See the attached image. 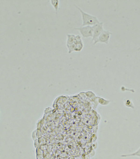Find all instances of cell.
Returning <instances> with one entry per match:
<instances>
[{"mask_svg":"<svg viewBox=\"0 0 140 159\" xmlns=\"http://www.w3.org/2000/svg\"><path fill=\"white\" fill-rule=\"evenodd\" d=\"M83 41L82 39V38L79 35H77L75 37L74 40V44L76 45L78 44H80V43H83Z\"/></svg>","mask_w":140,"mask_h":159,"instance_id":"9c48e42d","label":"cell"},{"mask_svg":"<svg viewBox=\"0 0 140 159\" xmlns=\"http://www.w3.org/2000/svg\"><path fill=\"white\" fill-rule=\"evenodd\" d=\"M98 102L102 106H107L110 103V101L106 100L102 97H99L97 98Z\"/></svg>","mask_w":140,"mask_h":159,"instance_id":"ba28073f","label":"cell"},{"mask_svg":"<svg viewBox=\"0 0 140 159\" xmlns=\"http://www.w3.org/2000/svg\"><path fill=\"white\" fill-rule=\"evenodd\" d=\"M112 34V33L108 30H104L102 34L100 35L98 38L95 42H93V44L95 45L97 43H103V44H108L109 42L111 36Z\"/></svg>","mask_w":140,"mask_h":159,"instance_id":"7a4b0ae2","label":"cell"},{"mask_svg":"<svg viewBox=\"0 0 140 159\" xmlns=\"http://www.w3.org/2000/svg\"><path fill=\"white\" fill-rule=\"evenodd\" d=\"M121 157L126 158V157H140V147L136 151L132 152V153H129V154H122L121 155Z\"/></svg>","mask_w":140,"mask_h":159,"instance_id":"5b68a950","label":"cell"},{"mask_svg":"<svg viewBox=\"0 0 140 159\" xmlns=\"http://www.w3.org/2000/svg\"><path fill=\"white\" fill-rule=\"evenodd\" d=\"M86 95L90 98H94L95 97V94L91 91H88L86 93Z\"/></svg>","mask_w":140,"mask_h":159,"instance_id":"7c38bea8","label":"cell"},{"mask_svg":"<svg viewBox=\"0 0 140 159\" xmlns=\"http://www.w3.org/2000/svg\"><path fill=\"white\" fill-rule=\"evenodd\" d=\"M75 36V35L74 34H67L66 46L74 44V40Z\"/></svg>","mask_w":140,"mask_h":159,"instance_id":"8992f818","label":"cell"},{"mask_svg":"<svg viewBox=\"0 0 140 159\" xmlns=\"http://www.w3.org/2000/svg\"><path fill=\"white\" fill-rule=\"evenodd\" d=\"M74 6L81 13L82 20V26H93L100 23L98 18L96 16L86 12L78 6L76 5Z\"/></svg>","mask_w":140,"mask_h":159,"instance_id":"6da1fadb","label":"cell"},{"mask_svg":"<svg viewBox=\"0 0 140 159\" xmlns=\"http://www.w3.org/2000/svg\"><path fill=\"white\" fill-rule=\"evenodd\" d=\"M125 105L127 107L134 108V105L132 102L131 100H129V99H127V100L125 101Z\"/></svg>","mask_w":140,"mask_h":159,"instance_id":"8fae6325","label":"cell"},{"mask_svg":"<svg viewBox=\"0 0 140 159\" xmlns=\"http://www.w3.org/2000/svg\"><path fill=\"white\" fill-rule=\"evenodd\" d=\"M78 30L80 34L84 38H92L93 36V27L91 26H82L78 28H75Z\"/></svg>","mask_w":140,"mask_h":159,"instance_id":"3957f363","label":"cell"},{"mask_svg":"<svg viewBox=\"0 0 140 159\" xmlns=\"http://www.w3.org/2000/svg\"><path fill=\"white\" fill-rule=\"evenodd\" d=\"M50 3H51V5H52V6L54 9L56 13V14H57V12H58V10H59V0H51L50 1Z\"/></svg>","mask_w":140,"mask_h":159,"instance_id":"52a82bcc","label":"cell"},{"mask_svg":"<svg viewBox=\"0 0 140 159\" xmlns=\"http://www.w3.org/2000/svg\"><path fill=\"white\" fill-rule=\"evenodd\" d=\"M84 48V43H81L80 44L75 45L74 48V52H80Z\"/></svg>","mask_w":140,"mask_h":159,"instance_id":"30bf717a","label":"cell"},{"mask_svg":"<svg viewBox=\"0 0 140 159\" xmlns=\"http://www.w3.org/2000/svg\"><path fill=\"white\" fill-rule=\"evenodd\" d=\"M93 27V36L92 38V41L95 42L97 40L99 37L104 31V23L103 22H100L96 25L92 26Z\"/></svg>","mask_w":140,"mask_h":159,"instance_id":"277c9868","label":"cell"}]
</instances>
